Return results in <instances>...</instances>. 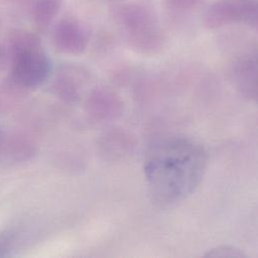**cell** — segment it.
Instances as JSON below:
<instances>
[{"mask_svg": "<svg viewBox=\"0 0 258 258\" xmlns=\"http://www.w3.org/2000/svg\"><path fill=\"white\" fill-rule=\"evenodd\" d=\"M207 164L206 149L192 138L173 136L155 143L143 165L151 202L166 208L185 200L202 181Z\"/></svg>", "mask_w": 258, "mask_h": 258, "instance_id": "6da1fadb", "label": "cell"}, {"mask_svg": "<svg viewBox=\"0 0 258 258\" xmlns=\"http://www.w3.org/2000/svg\"><path fill=\"white\" fill-rule=\"evenodd\" d=\"M50 72V60L36 38L31 37L16 46L12 69V80L16 86L37 88L48 79Z\"/></svg>", "mask_w": 258, "mask_h": 258, "instance_id": "7a4b0ae2", "label": "cell"}, {"mask_svg": "<svg viewBox=\"0 0 258 258\" xmlns=\"http://www.w3.org/2000/svg\"><path fill=\"white\" fill-rule=\"evenodd\" d=\"M234 22L256 23V6L250 1L227 0L216 3L207 12L206 23L211 28Z\"/></svg>", "mask_w": 258, "mask_h": 258, "instance_id": "3957f363", "label": "cell"}, {"mask_svg": "<svg viewBox=\"0 0 258 258\" xmlns=\"http://www.w3.org/2000/svg\"><path fill=\"white\" fill-rule=\"evenodd\" d=\"M86 112L95 120L109 121L122 115L123 102L114 91L100 87L94 89L87 98Z\"/></svg>", "mask_w": 258, "mask_h": 258, "instance_id": "277c9868", "label": "cell"}, {"mask_svg": "<svg viewBox=\"0 0 258 258\" xmlns=\"http://www.w3.org/2000/svg\"><path fill=\"white\" fill-rule=\"evenodd\" d=\"M88 41L86 28L74 19L63 20L54 31L55 46L63 53L80 54L86 49Z\"/></svg>", "mask_w": 258, "mask_h": 258, "instance_id": "5b68a950", "label": "cell"}, {"mask_svg": "<svg viewBox=\"0 0 258 258\" xmlns=\"http://www.w3.org/2000/svg\"><path fill=\"white\" fill-rule=\"evenodd\" d=\"M257 58L256 54L241 57L233 68V80L237 90L245 98L255 101L257 99Z\"/></svg>", "mask_w": 258, "mask_h": 258, "instance_id": "8992f818", "label": "cell"}, {"mask_svg": "<svg viewBox=\"0 0 258 258\" xmlns=\"http://www.w3.org/2000/svg\"><path fill=\"white\" fill-rule=\"evenodd\" d=\"M81 76L70 69L60 71L53 84V88L57 96L67 103H76L80 99L83 87Z\"/></svg>", "mask_w": 258, "mask_h": 258, "instance_id": "52a82bcc", "label": "cell"}, {"mask_svg": "<svg viewBox=\"0 0 258 258\" xmlns=\"http://www.w3.org/2000/svg\"><path fill=\"white\" fill-rule=\"evenodd\" d=\"M103 143L114 144V146L112 145L103 149V151L105 152L104 154L111 156V158L122 157L123 155L127 154L128 151H130V148L132 146L131 139L126 133L122 131L109 132L107 135L104 136Z\"/></svg>", "mask_w": 258, "mask_h": 258, "instance_id": "ba28073f", "label": "cell"}, {"mask_svg": "<svg viewBox=\"0 0 258 258\" xmlns=\"http://www.w3.org/2000/svg\"><path fill=\"white\" fill-rule=\"evenodd\" d=\"M205 256L211 257H246V255L240 250L235 247L231 246H219L217 248H213L209 250Z\"/></svg>", "mask_w": 258, "mask_h": 258, "instance_id": "9c48e42d", "label": "cell"}, {"mask_svg": "<svg viewBox=\"0 0 258 258\" xmlns=\"http://www.w3.org/2000/svg\"><path fill=\"white\" fill-rule=\"evenodd\" d=\"M0 140H1V139H0Z\"/></svg>", "mask_w": 258, "mask_h": 258, "instance_id": "30bf717a", "label": "cell"}]
</instances>
